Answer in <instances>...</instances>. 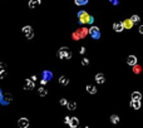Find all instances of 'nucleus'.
Listing matches in <instances>:
<instances>
[{"label": "nucleus", "instance_id": "obj_11", "mask_svg": "<svg viewBox=\"0 0 143 128\" xmlns=\"http://www.w3.org/2000/svg\"><path fill=\"white\" fill-rule=\"evenodd\" d=\"M127 64L130 65V67L136 65V64H137V57H136V55H129V57L127 58Z\"/></svg>", "mask_w": 143, "mask_h": 128}, {"label": "nucleus", "instance_id": "obj_10", "mask_svg": "<svg viewBox=\"0 0 143 128\" xmlns=\"http://www.w3.org/2000/svg\"><path fill=\"white\" fill-rule=\"evenodd\" d=\"M113 29H114V31L117 33H121V31H123V24H122V21H115L114 24H113Z\"/></svg>", "mask_w": 143, "mask_h": 128}, {"label": "nucleus", "instance_id": "obj_1", "mask_svg": "<svg viewBox=\"0 0 143 128\" xmlns=\"http://www.w3.org/2000/svg\"><path fill=\"white\" fill-rule=\"evenodd\" d=\"M58 57L60 58V59H70L72 58V52L69 50V48L63 46V48H60V49H59V52H58Z\"/></svg>", "mask_w": 143, "mask_h": 128}, {"label": "nucleus", "instance_id": "obj_17", "mask_svg": "<svg viewBox=\"0 0 143 128\" xmlns=\"http://www.w3.org/2000/svg\"><path fill=\"white\" fill-rule=\"evenodd\" d=\"M87 92H88L89 94H96V93H97V88H96L94 85L88 84L87 85Z\"/></svg>", "mask_w": 143, "mask_h": 128}, {"label": "nucleus", "instance_id": "obj_6", "mask_svg": "<svg viewBox=\"0 0 143 128\" xmlns=\"http://www.w3.org/2000/svg\"><path fill=\"white\" fill-rule=\"evenodd\" d=\"M68 124H69V127L70 128H77L78 126H79V119H78L77 117H70Z\"/></svg>", "mask_w": 143, "mask_h": 128}, {"label": "nucleus", "instance_id": "obj_28", "mask_svg": "<svg viewBox=\"0 0 143 128\" xmlns=\"http://www.w3.org/2000/svg\"><path fill=\"white\" fill-rule=\"evenodd\" d=\"M82 64H83V65H88V64H89V60H88L87 58H83V59H82Z\"/></svg>", "mask_w": 143, "mask_h": 128}, {"label": "nucleus", "instance_id": "obj_27", "mask_svg": "<svg viewBox=\"0 0 143 128\" xmlns=\"http://www.w3.org/2000/svg\"><path fill=\"white\" fill-rule=\"evenodd\" d=\"M74 1H75V4L79 5V6H83V5L88 4V0H74Z\"/></svg>", "mask_w": 143, "mask_h": 128}, {"label": "nucleus", "instance_id": "obj_7", "mask_svg": "<svg viewBox=\"0 0 143 128\" xmlns=\"http://www.w3.org/2000/svg\"><path fill=\"white\" fill-rule=\"evenodd\" d=\"M34 80L33 79H27L25 82H24V89H27V90H31L33 88H34Z\"/></svg>", "mask_w": 143, "mask_h": 128}, {"label": "nucleus", "instance_id": "obj_24", "mask_svg": "<svg viewBox=\"0 0 143 128\" xmlns=\"http://www.w3.org/2000/svg\"><path fill=\"white\" fill-rule=\"evenodd\" d=\"M130 20L133 21V24H137V23H139L141 18H139L138 15H132V16H130Z\"/></svg>", "mask_w": 143, "mask_h": 128}, {"label": "nucleus", "instance_id": "obj_25", "mask_svg": "<svg viewBox=\"0 0 143 128\" xmlns=\"http://www.w3.org/2000/svg\"><path fill=\"white\" fill-rule=\"evenodd\" d=\"M79 31H80L82 39H83V38H86V35L88 34V29H87V28H79Z\"/></svg>", "mask_w": 143, "mask_h": 128}, {"label": "nucleus", "instance_id": "obj_5", "mask_svg": "<svg viewBox=\"0 0 143 128\" xmlns=\"http://www.w3.org/2000/svg\"><path fill=\"white\" fill-rule=\"evenodd\" d=\"M11 94H1V97H0V102H1V104H9L10 102H11Z\"/></svg>", "mask_w": 143, "mask_h": 128}, {"label": "nucleus", "instance_id": "obj_32", "mask_svg": "<svg viewBox=\"0 0 143 128\" xmlns=\"http://www.w3.org/2000/svg\"><path fill=\"white\" fill-rule=\"evenodd\" d=\"M109 1H111V3L113 4V5H118V3H119L118 0H109Z\"/></svg>", "mask_w": 143, "mask_h": 128}, {"label": "nucleus", "instance_id": "obj_30", "mask_svg": "<svg viewBox=\"0 0 143 128\" xmlns=\"http://www.w3.org/2000/svg\"><path fill=\"white\" fill-rule=\"evenodd\" d=\"M94 23V18L93 16H89V21H88V24H93Z\"/></svg>", "mask_w": 143, "mask_h": 128}, {"label": "nucleus", "instance_id": "obj_9", "mask_svg": "<svg viewBox=\"0 0 143 128\" xmlns=\"http://www.w3.org/2000/svg\"><path fill=\"white\" fill-rule=\"evenodd\" d=\"M96 82H97L98 84H103V83L105 82V77H104V74H103V73H98V74H96Z\"/></svg>", "mask_w": 143, "mask_h": 128}, {"label": "nucleus", "instance_id": "obj_3", "mask_svg": "<svg viewBox=\"0 0 143 128\" xmlns=\"http://www.w3.org/2000/svg\"><path fill=\"white\" fill-rule=\"evenodd\" d=\"M89 16H90V15L88 14L87 11H84V10H80V11L78 13V19H79V23H80V24H83V25L88 24V21H89Z\"/></svg>", "mask_w": 143, "mask_h": 128}, {"label": "nucleus", "instance_id": "obj_15", "mask_svg": "<svg viewBox=\"0 0 143 128\" xmlns=\"http://www.w3.org/2000/svg\"><path fill=\"white\" fill-rule=\"evenodd\" d=\"M130 108H133V109H136V111H138L139 108H141V100H130Z\"/></svg>", "mask_w": 143, "mask_h": 128}, {"label": "nucleus", "instance_id": "obj_20", "mask_svg": "<svg viewBox=\"0 0 143 128\" xmlns=\"http://www.w3.org/2000/svg\"><path fill=\"white\" fill-rule=\"evenodd\" d=\"M59 83L62 85H67L68 83H69V79L67 78V77H64V75H62L60 78H59Z\"/></svg>", "mask_w": 143, "mask_h": 128}, {"label": "nucleus", "instance_id": "obj_26", "mask_svg": "<svg viewBox=\"0 0 143 128\" xmlns=\"http://www.w3.org/2000/svg\"><path fill=\"white\" fill-rule=\"evenodd\" d=\"M142 71V67L141 65H138V64H136V65H133V72L136 73V74H138V73H141Z\"/></svg>", "mask_w": 143, "mask_h": 128}, {"label": "nucleus", "instance_id": "obj_35", "mask_svg": "<svg viewBox=\"0 0 143 128\" xmlns=\"http://www.w3.org/2000/svg\"><path fill=\"white\" fill-rule=\"evenodd\" d=\"M1 94H3V92H1V90H0V97H1Z\"/></svg>", "mask_w": 143, "mask_h": 128}, {"label": "nucleus", "instance_id": "obj_34", "mask_svg": "<svg viewBox=\"0 0 143 128\" xmlns=\"http://www.w3.org/2000/svg\"><path fill=\"white\" fill-rule=\"evenodd\" d=\"M138 30H139V33H141V34H143V25H141V27H139V29H138Z\"/></svg>", "mask_w": 143, "mask_h": 128}, {"label": "nucleus", "instance_id": "obj_4", "mask_svg": "<svg viewBox=\"0 0 143 128\" xmlns=\"http://www.w3.org/2000/svg\"><path fill=\"white\" fill-rule=\"evenodd\" d=\"M23 33H24V35H25L28 39H31V38L34 37L33 28H31V27H29V25H27V27H24V28H23Z\"/></svg>", "mask_w": 143, "mask_h": 128}, {"label": "nucleus", "instance_id": "obj_13", "mask_svg": "<svg viewBox=\"0 0 143 128\" xmlns=\"http://www.w3.org/2000/svg\"><path fill=\"white\" fill-rule=\"evenodd\" d=\"M122 24H123V28L124 29H132L133 28V21L130 20V19H126L124 21H122Z\"/></svg>", "mask_w": 143, "mask_h": 128}, {"label": "nucleus", "instance_id": "obj_31", "mask_svg": "<svg viewBox=\"0 0 143 128\" xmlns=\"http://www.w3.org/2000/svg\"><path fill=\"white\" fill-rule=\"evenodd\" d=\"M79 53H80V54H84V53H86V48H84V46H82V48H80V50H79Z\"/></svg>", "mask_w": 143, "mask_h": 128}, {"label": "nucleus", "instance_id": "obj_16", "mask_svg": "<svg viewBox=\"0 0 143 128\" xmlns=\"http://www.w3.org/2000/svg\"><path fill=\"white\" fill-rule=\"evenodd\" d=\"M40 4H42V0H30L28 5H29L30 9H34V8H37L38 5H40Z\"/></svg>", "mask_w": 143, "mask_h": 128}, {"label": "nucleus", "instance_id": "obj_19", "mask_svg": "<svg viewBox=\"0 0 143 128\" xmlns=\"http://www.w3.org/2000/svg\"><path fill=\"white\" fill-rule=\"evenodd\" d=\"M132 99L133 100H141L142 99V94L139 92H133L132 93Z\"/></svg>", "mask_w": 143, "mask_h": 128}, {"label": "nucleus", "instance_id": "obj_2", "mask_svg": "<svg viewBox=\"0 0 143 128\" xmlns=\"http://www.w3.org/2000/svg\"><path fill=\"white\" fill-rule=\"evenodd\" d=\"M88 34L93 38V39H96V40H98L100 38V30L98 27H96V25H92L90 28L88 29Z\"/></svg>", "mask_w": 143, "mask_h": 128}, {"label": "nucleus", "instance_id": "obj_33", "mask_svg": "<svg viewBox=\"0 0 143 128\" xmlns=\"http://www.w3.org/2000/svg\"><path fill=\"white\" fill-rule=\"evenodd\" d=\"M69 119H70V117H65V118H64V123H68Z\"/></svg>", "mask_w": 143, "mask_h": 128}, {"label": "nucleus", "instance_id": "obj_22", "mask_svg": "<svg viewBox=\"0 0 143 128\" xmlns=\"http://www.w3.org/2000/svg\"><path fill=\"white\" fill-rule=\"evenodd\" d=\"M46 94H48V90H46V88H45V87H40V88H39V96L45 97Z\"/></svg>", "mask_w": 143, "mask_h": 128}, {"label": "nucleus", "instance_id": "obj_8", "mask_svg": "<svg viewBox=\"0 0 143 128\" xmlns=\"http://www.w3.org/2000/svg\"><path fill=\"white\" fill-rule=\"evenodd\" d=\"M18 124H19V127L20 128H28L29 127L28 118H20V119H19V122H18Z\"/></svg>", "mask_w": 143, "mask_h": 128}, {"label": "nucleus", "instance_id": "obj_14", "mask_svg": "<svg viewBox=\"0 0 143 128\" xmlns=\"http://www.w3.org/2000/svg\"><path fill=\"white\" fill-rule=\"evenodd\" d=\"M6 77V68L4 63H0V79H4Z\"/></svg>", "mask_w": 143, "mask_h": 128}, {"label": "nucleus", "instance_id": "obj_21", "mask_svg": "<svg viewBox=\"0 0 143 128\" xmlns=\"http://www.w3.org/2000/svg\"><path fill=\"white\" fill-rule=\"evenodd\" d=\"M67 107H68L69 111H74V109H77V103L75 102H69V103H67Z\"/></svg>", "mask_w": 143, "mask_h": 128}, {"label": "nucleus", "instance_id": "obj_12", "mask_svg": "<svg viewBox=\"0 0 143 128\" xmlns=\"http://www.w3.org/2000/svg\"><path fill=\"white\" fill-rule=\"evenodd\" d=\"M42 77H43L44 80L49 82V80H50V79L53 78V73H52V72H49V71H44V72H43V74H42Z\"/></svg>", "mask_w": 143, "mask_h": 128}, {"label": "nucleus", "instance_id": "obj_29", "mask_svg": "<svg viewBox=\"0 0 143 128\" xmlns=\"http://www.w3.org/2000/svg\"><path fill=\"white\" fill-rule=\"evenodd\" d=\"M67 103H68L67 99H64V98H62V99H60V104H62V106H67Z\"/></svg>", "mask_w": 143, "mask_h": 128}, {"label": "nucleus", "instance_id": "obj_23", "mask_svg": "<svg viewBox=\"0 0 143 128\" xmlns=\"http://www.w3.org/2000/svg\"><path fill=\"white\" fill-rule=\"evenodd\" d=\"M111 122H112L113 124H117V123H119V117H118L117 114H113V115L111 117Z\"/></svg>", "mask_w": 143, "mask_h": 128}, {"label": "nucleus", "instance_id": "obj_18", "mask_svg": "<svg viewBox=\"0 0 143 128\" xmlns=\"http://www.w3.org/2000/svg\"><path fill=\"white\" fill-rule=\"evenodd\" d=\"M72 38H73V40H80V39H82V35H80L79 29H78V30H75V31L72 34Z\"/></svg>", "mask_w": 143, "mask_h": 128}]
</instances>
